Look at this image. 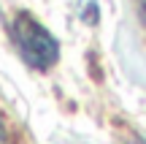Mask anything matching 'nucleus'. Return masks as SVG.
<instances>
[{"mask_svg":"<svg viewBox=\"0 0 146 144\" xmlns=\"http://www.w3.org/2000/svg\"><path fill=\"white\" fill-rule=\"evenodd\" d=\"M11 38H14L19 54L25 57V63H30L33 68L46 71V68H52L57 63V54H60L57 41L30 14H19L11 22Z\"/></svg>","mask_w":146,"mask_h":144,"instance_id":"f257e3e1","label":"nucleus"},{"mask_svg":"<svg viewBox=\"0 0 146 144\" xmlns=\"http://www.w3.org/2000/svg\"><path fill=\"white\" fill-rule=\"evenodd\" d=\"M0 144H11V139H8V128H5V123H3V114H0Z\"/></svg>","mask_w":146,"mask_h":144,"instance_id":"f03ea898","label":"nucleus"},{"mask_svg":"<svg viewBox=\"0 0 146 144\" xmlns=\"http://www.w3.org/2000/svg\"><path fill=\"white\" fill-rule=\"evenodd\" d=\"M141 19H143V25H146V0H141Z\"/></svg>","mask_w":146,"mask_h":144,"instance_id":"7ed1b4c3","label":"nucleus"}]
</instances>
